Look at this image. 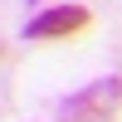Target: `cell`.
Wrapping results in <instances>:
<instances>
[{
    "label": "cell",
    "instance_id": "1",
    "mask_svg": "<svg viewBox=\"0 0 122 122\" xmlns=\"http://www.w3.org/2000/svg\"><path fill=\"white\" fill-rule=\"evenodd\" d=\"M122 112V78H98L64 103V122H117Z\"/></svg>",
    "mask_w": 122,
    "mask_h": 122
},
{
    "label": "cell",
    "instance_id": "2",
    "mask_svg": "<svg viewBox=\"0 0 122 122\" xmlns=\"http://www.w3.org/2000/svg\"><path fill=\"white\" fill-rule=\"evenodd\" d=\"M88 10L83 5H54V10H44V15H34L25 25V34L29 39H64V34H78V29H88Z\"/></svg>",
    "mask_w": 122,
    "mask_h": 122
},
{
    "label": "cell",
    "instance_id": "3",
    "mask_svg": "<svg viewBox=\"0 0 122 122\" xmlns=\"http://www.w3.org/2000/svg\"><path fill=\"white\" fill-rule=\"evenodd\" d=\"M29 5H44V0H29Z\"/></svg>",
    "mask_w": 122,
    "mask_h": 122
}]
</instances>
